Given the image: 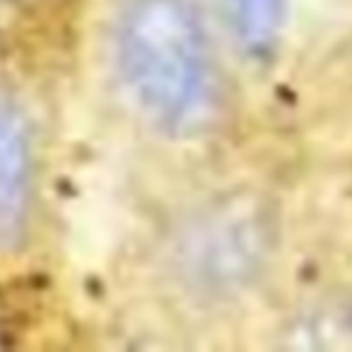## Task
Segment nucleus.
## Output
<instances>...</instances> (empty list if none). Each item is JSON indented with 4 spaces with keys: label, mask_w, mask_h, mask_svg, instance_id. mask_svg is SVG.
<instances>
[{
    "label": "nucleus",
    "mask_w": 352,
    "mask_h": 352,
    "mask_svg": "<svg viewBox=\"0 0 352 352\" xmlns=\"http://www.w3.org/2000/svg\"><path fill=\"white\" fill-rule=\"evenodd\" d=\"M138 111L171 133L196 131L215 99V60L191 0H126L113 39Z\"/></svg>",
    "instance_id": "1"
},
{
    "label": "nucleus",
    "mask_w": 352,
    "mask_h": 352,
    "mask_svg": "<svg viewBox=\"0 0 352 352\" xmlns=\"http://www.w3.org/2000/svg\"><path fill=\"white\" fill-rule=\"evenodd\" d=\"M268 227L256 208L225 203L198 217L182 236L184 275L208 292L244 285L265 258Z\"/></svg>",
    "instance_id": "2"
},
{
    "label": "nucleus",
    "mask_w": 352,
    "mask_h": 352,
    "mask_svg": "<svg viewBox=\"0 0 352 352\" xmlns=\"http://www.w3.org/2000/svg\"><path fill=\"white\" fill-rule=\"evenodd\" d=\"M36 193L34 128L15 94L0 89V254L27 234Z\"/></svg>",
    "instance_id": "3"
},
{
    "label": "nucleus",
    "mask_w": 352,
    "mask_h": 352,
    "mask_svg": "<svg viewBox=\"0 0 352 352\" xmlns=\"http://www.w3.org/2000/svg\"><path fill=\"white\" fill-rule=\"evenodd\" d=\"M232 39L251 58H265L278 46L287 0H217Z\"/></svg>",
    "instance_id": "4"
},
{
    "label": "nucleus",
    "mask_w": 352,
    "mask_h": 352,
    "mask_svg": "<svg viewBox=\"0 0 352 352\" xmlns=\"http://www.w3.org/2000/svg\"><path fill=\"white\" fill-rule=\"evenodd\" d=\"M27 3H32V0H0V12L3 10H15V8H20V6H27Z\"/></svg>",
    "instance_id": "5"
}]
</instances>
